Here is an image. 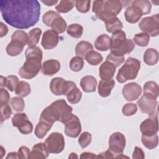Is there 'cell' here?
<instances>
[{"instance_id": "obj_11", "label": "cell", "mask_w": 159, "mask_h": 159, "mask_svg": "<svg viewBox=\"0 0 159 159\" xmlns=\"http://www.w3.org/2000/svg\"><path fill=\"white\" fill-rule=\"evenodd\" d=\"M140 130L142 135L156 134L158 130V116L154 113L144 120L140 125Z\"/></svg>"}, {"instance_id": "obj_49", "label": "cell", "mask_w": 159, "mask_h": 159, "mask_svg": "<svg viewBox=\"0 0 159 159\" xmlns=\"http://www.w3.org/2000/svg\"><path fill=\"white\" fill-rule=\"evenodd\" d=\"M124 57H120L115 55L111 53H110L106 57V61H108L112 63L116 67L119 66L120 65H122L124 61Z\"/></svg>"}, {"instance_id": "obj_7", "label": "cell", "mask_w": 159, "mask_h": 159, "mask_svg": "<svg viewBox=\"0 0 159 159\" xmlns=\"http://www.w3.org/2000/svg\"><path fill=\"white\" fill-rule=\"evenodd\" d=\"M44 145L49 153H59L65 148L63 135L58 132H52L45 139Z\"/></svg>"}, {"instance_id": "obj_22", "label": "cell", "mask_w": 159, "mask_h": 159, "mask_svg": "<svg viewBox=\"0 0 159 159\" xmlns=\"http://www.w3.org/2000/svg\"><path fill=\"white\" fill-rule=\"evenodd\" d=\"M135 48V44L132 40L126 39L125 42L116 49L111 51V53L117 56L122 57L127 53H130Z\"/></svg>"}, {"instance_id": "obj_34", "label": "cell", "mask_w": 159, "mask_h": 159, "mask_svg": "<svg viewBox=\"0 0 159 159\" xmlns=\"http://www.w3.org/2000/svg\"><path fill=\"white\" fill-rule=\"evenodd\" d=\"M66 96L68 102L71 104H75L80 101L82 98V93L77 88V86H75L72 89H71L68 92Z\"/></svg>"}, {"instance_id": "obj_27", "label": "cell", "mask_w": 159, "mask_h": 159, "mask_svg": "<svg viewBox=\"0 0 159 159\" xmlns=\"http://www.w3.org/2000/svg\"><path fill=\"white\" fill-rule=\"evenodd\" d=\"M93 50V45L87 41H81L78 42L75 47V53L77 56L85 58L86 55L90 51Z\"/></svg>"}, {"instance_id": "obj_12", "label": "cell", "mask_w": 159, "mask_h": 159, "mask_svg": "<svg viewBox=\"0 0 159 159\" xmlns=\"http://www.w3.org/2000/svg\"><path fill=\"white\" fill-rule=\"evenodd\" d=\"M65 124V134L70 137H77L81 131V125L79 118L75 114L64 124Z\"/></svg>"}, {"instance_id": "obj_29", "label": "cell", "mask_w": 159, "mask_h": 159, "mask_svg": "<svg viewBox=\"0 0 159 159\" xmlns=\"http://www.w3.org/2000/svg\"><path fill=\"white\" fill-rule=\"evenodd\" d=\"M143 58L144 62L147 65H155L158 61V53L157 50L150 48L145 50Z\"/></svg>"}, {"instance_id": "obj_23", "label": "cell", "mask_w": 159, "mask_h": 159, "mask_svg": "<svg viewBox=\"0 0 159 159\" xmlns=\"http://www.w3.org/2000/svg\"><path fill=\"white\" fill-rule=\"evenodd\" d=\"M159 94V88L157 83L153 81H149L143 86V95L148 98L157 99Z\"/></svg>"}, {"instance_id": "obj_43", "label": "cell", "mask_w": 159, "mask_h": 159, "mask_svg": "<svg viewBox=\"0 0 159 159\" xmlns=\"http://www.w3.org/2000/svg\"><path fill=\"white\" fill-rule=\"evenodd\" d=\"M59 16H60V15L58 12L53 11H48L43 15L42 20L45 25L50 27L52 22Z\"/></svg>"}, {"instance_id": "obj_26", "label": "cell", "mask_w": 159, "mask_h": 159, "mask_svg": "<svg viewBox=\"0 0 159 159\" xmlns=\"http://www.w3.org/2000/svg\"><path fill=\"white\" fill-rule=\"evenodd\" d=\"M111 39V43L110 47V50L112 51L118 48L120 45H121L126 40V34L125 33L120 30H118L112 34Z\"/></svg>"}, {"instance_id": "obj_55", "label": "cell", "mask_w": 159, "mask_h": 159, "mask_svg": "<svg viewBox=\"0 0 159 159\" xmlns=\"http://www.w3.org/2000/svg\"><path fill=\"white\" fill-rule=\"evenodd\" d=\"M98 157L91 152H83L80 155V158H98Z\"/></svg>"}, {"instance_id": "obj_13", "label": "cell", "mask_w": 159, "mask_h": 159, "mask_svg": "<svg viewBox=\"0 0 159 159\" xmlns=\"http://www.w3.org/2000/svg\"><path fill=\"white\" fill-rule=\"evenodd\" d=\"M141 86L134 82L125 84L122 89L123 96L128 101H132L138 99L141 95Z\"/></svg>"}, {"instance_id": "obj_51", "label": "cell", "mask_w": 159, "mask_h": 159, "mask_svg": "<svg viewBox=\"0 0 159 159\" xmlns=\"http://www.w3.org/2000/svg\"><path fill=\"white\" fill-rule=\"evenodd\" d=\"M10 99V96L8 91L1 88L0 89V106L7 104Z\"/></svg>"}, {"instance_id": "obj_57", "label": "cell", "mask_w": 159, "mask_h": 159, "mask_svg": "<svg viewBox=\"0 0 159 159\" xmlns=\"http://www.w3.org/2000/svg\"><path fill=\"white\" fill-rule=\"evenodd\" d=\"M58 1H42V2L48 6H52L57 4Z\"/></svg>"}, {"instance_id": "obj_20", "label": "cell", "mask_w": 159, "mask_h": 159, "mask_svg": "<svg viewBox=\"0 0 159 159\" xmlns=\"http://www.w3.org/2000/svg\"><path fill=\"white\" fill-rule=\"evenodd\" d=\"M114 85L115 81L112 79L109 80H101L98 84V93L99 96L103 98L109 96Z\"/></svg>"}, {"instance_id": "obj_1", "label": "cell", "mask_w": 159, "mask_h": 159, "mask_svg": "<svg viewBox=\"0 0 159 159\" xmlns=\"http://www.w3.org/2000/svg\"><path fill=\"white\" fill-rule=\"evenodd\" d=\"M0 10L3 19L8 24L25 29L39 21L40 5L37 0H1Z\"/></svg>"}, {"instance_id": "obj_46", "label": "cell", "mask_w": 159, "mask_h": 159, "mask_svg": "<svg viewBox=\"0 0 159 159\" xmlns=\"http://www.w3.org/2000/svg\"><path fill=\"white\" fill-rule=\"evenodd\" d=\"M90 3H91L90 0L89 1V0H85V1L78 0V1H75L76 8L78 10V11H79L81 13L88 12L89 11Z\"/></svg>"}, {"instance_id": "obj_32", "label": "cell", "mask_w": 159, "mask_h": 159, "mask_svg": "<svg viewBox=\"0 0 159 159\" xmlns=\"http://www.w3.org/2000/svg\"><path fill=\"white\" fill-rule=\"evenodd\" d=\"M41 34L42 30L38 27L32 29L29 32V42L27 43L29 47H35L39 43Z\"/></svg>"}, {"instance_id": "obj_40", "label": "cell", "mask_w": 159, "mask_h": 159, "mask_svg": "<svg viewBox=\"0 0 159 159\" xmlns=\"http://www.w3.org/2000/svg\"><path fill=\"white\" fill-rule=\"evenodd\" d=\"M134 41L140 47H146L150 42V35L145 32L137 34L134 37Z\"/></svg>"}, {"instance_id": "obj_6", "label": "cell", "mask_w": 159, "mask_h": 159, "mask_svg": "<svg viewBox=\"0 0 159 159\" xmlns=\"http://www.w3.org/2000/svg\"><path fill=\"white\" fill-rule=\"evenodd\" d=\"M125 143V137L120 132H114L109 137V150L113 153L115 158H128L122 154Z\"/></svg>"}, {"instance_id": "obj_18", "label": "cell", "mask_w": 159, "mask_h": 159, "mask_svg": "<svg viewBox=\"0 0 159 159\" xmlns=\"http://www.w3.org/2000/svg\"><path fill=\"white\" fill-rule=\"evenodd\" d=\"M142 16L143 14L142 12L137 7L133 5L128 7L124 12V16L126 21L131 24L137 22Z\"/></svg>"}, {"instance_id": "obj_52", "label": "cell", "mask_w": 159, "mask_h": 159, "mask_svg": "<svg viewBox=\"0 0 159 159\" xmlns=\"http://www.w3.org/2000/svg\"><path fill=\"white\" fill-rule=\"evenodd\" d=\"M30 153V151L28 147L25 146H22L19 148L17 155L19 158H29Z\"/></svg>"}, {"instance_id": "obj_45", "label": "cell", "mask_w": 159, "mask_h": 159, "mask_svg": "<svg viewBox=\"0 0 159 159\" xmlns=\"http://www.w3.org/2000/svg\"><path fill=\"white\" fill-rule=\"evenodd\" d=\"M91 134L88 132H84L80 135L78 139V143L82 148H84L91 143Z\"/></svg>"}, {"instance_id": "obj_42", "label": "cell", "mask_w": 159, "mask_h": 159, "mask_svg": "<svg viewBox=\"0 0 159 159\" xmlns=\"http://www.w3.org/2000/svg\"><path fill=\"white\" fill-rule=\"evenodd\" d=\"M84 66L83 59L78 56L73 57L70 62V67L73 71H79L82 70Z\"/></svg>"}, {"instance_id": "obj_2", "label": "cell", "mask_w": 159, "mask_h": 159, "mask_svg": "<svg viewBox=\"0 0 159 159\" xmlns=\"http://www.w3.org/2000/svg\"><path fill=\"white\" fill-rule=\"evenodd\" d=\"M72 111L73 108L68 105L65 100L58 99L43 110L39 120L52 124L56 121L65 124L73 115Z\"/></svg>"}, {"instance_id": "obj_41", "label": "cell", "mask_w": 159, "mask_h": 159, "mask_svg": "<svg viewBox=\"0 0 159 159\" xmlns=\"http://www.w3.org/2000/svg\"><path fill=\"white\" fill-rule=\"evenodd\" d=\"M10 104L13 109L17 112L23 111L25 107L24 101L20 96L12 98L10 101Z\"/></svg>"}, {"instance_id": "obj_38", "label": "cell", "mask_w": 159, "mask_h": 159, "mask_svg": "<svg viewBox=\"0 0 159 159\" xmlns=\"http://www.w3.org/2000/svg\"><path fill=\"white\" fill-rule=\"evenodd\" d=\"M67 34L72 37L74 38H80L83 35V28L78 24H70L66 30Z\"/></svg>"}, {"instance_id": "obj_24", "label": "cell", "mask_w": 159, "mask_h": 159, "mask_svg": "<svg viewBox=\"0 0 159 159\" xmlns=\"http://www.w3.org/2000/svg\"><path fill=\"white\" fill-rule=\"evenodd\" d=\"M111 43V37L107 34H102L97 37L94 42L95 48L99 51H107L110 48Z\"/></svg>"}, {"instance_id": "obj_44", "label": "cell", "mask_w": 159, "mask_h": 159, "mask_svg": "<svg viewBox=\"0 0 159 159\" xmlns=\"http://www.w3.org/2000/svg\"><path fill=\"white\" fill-rule=\"evenodd\" d=\"M11 40L19 41L24 45H25L28 43L29 36L28 34L23 30H16L12 34L11 36Z\"/></svg>"}, {"instance_id": "obj_10", "label": "cell", "mask_w": 159, "mask_h": 159, "mask_svg": "<svg viewBox=\"0 0 159 159\" xmlns=\"http://www.w3.org/2000/svg\"><path fill=\"white\" fill-rule=\"evenodd\" d=\"M12 125L17 127L19 131L22 134H29L33 130V125L25 113L16 114L12 118Z\"/></svg>"}, {"instance_id": "obj_56", "label": "cell", "mask_w": 159, "mask_h": 159, "mask_svg": "<svg viewBox=\"0 0 159 159\" xmlns=\"http://www.w3.org/2000/svg\"><path fill=\"white\" fill-rule=\"evenodd\" d=\"M1 37L5 36L8 32V28L3 22H1Z\"/></svg>"}, {"instance_id": "obj_47", "label": "cell", "mask_w": 159, "mask_h": 159, "mask_svg": "<svg viewBox=\"0 0 159 159\" xmlns=\"http://www.w3.org/2000/svg\"><path fill=\"white\" fill-rule=\"evenodd\" d=\"M137 111V106L134 103H127L122 109L123 114L125 116H130L136 113Z\"/></svg>"}, {"instance_id": "obj_58", "label": "cell", "mask_w": 159, "mask_h": 159, "mask_svg": "<svg viewBox=\"0 0 159 159\" xmlns=\"http://www.w3.org/2000/svg\"><path fill=\"white\" fill-rule=\"evenodd\" d=\"M6 83H7V78L1 76V79H0V86L1 87H6Z\"/></svg>"}, {"instance_id": "obj_4", "label": "cell", "mask_w": 159, "mask_h": 159, "mask_svg": "<svg viewBox=\"0 0 159 159\" xmlns=\"http://www.w3.org/2000/svg\"><path fill=\"white\" fill-rule=\"evenodd\" d=\"M122 8V2L118 0L94 1L93 4V12L103 22L112 17H116Z\"/></svg>"}, {"instance_id": "obj_37", "label": "cell", "mask_w": 159, "mask_h": 159, "mask_svg": "<svg viewBox=\"0 0 159 159\" xmlns=\"http://www.w3.org/2000/svg\"><path fill=\"white\" fill-rule=\"evenodd\" d=\"M30 91L29 84L25 81H20L16 87L15 93L20 97H26L30 93Z\"/></svg>"}, {"instance_id": "obj_9", "label": "cell", "mask_w": 159, "mask_h": 159, "mask_svg": "<svg viewBox=\"0 0 159 159\" xmlns=\"http://www.w3.org/2000/svg\"><path fill=\"white\" fill-rule=\"evenodd\" d=\"M76 86V84L71 81H65L60 77H56L52 80L50 83L51 92L57 96L66 95L68 92L73 88Z\"/></svg>"}, {"instance_id": "obj_3", "label": "cell", "mask_w": 159, "mask_h": 159, "mask_svg": "<svg viewBox=\"0 0 159 159\" xmlns=\"http://www.w3.org/2000/svg\"><path fill=\"white\" fill-rule=\"evenodd\" d=\"M42 51L38 47H28L26 49V60L19 70V75L21 78L30 80L39 73L42 67Z\"/></svg>"}, {"instance_id": "obj_8", "label": "cell", "mask_w": 159, "mask_h": 159, "mask_svg": "<svg viewBox=\"0 0 159 159\" xmlns=\"http://www.w3.org/2000/svg\"><path fill=\"white\" fill-rule=\"evenodd\" d=\"M139 27L143 32L152 37H156L159 34V14L145 17L140 20Z\"/></svg>"}, {"instance_id": "obj_59", "label": "cell", "mask_w": 159, "mask_h": 159, "mask_svg": "<svg viewBox=\"0 0 159 159\" xmlns=\"http://www.w3.org/2000/svg\"><path fill=\"white\" fill-rule=\"evenodd\" d=\"M6 158L7 159H8V158H19L17 153H16V152L9 153L7 156L6 157Z\"/></svg>"}, {"instance_id": "obj_33", "label": "cell", "mask_w": 159, "mask_h": 159, "mask_svg": "<svg viewBox=\"0 0 159 159\" xmlns=\"http://www.w3.org/2000/svg\"><path fill=\"white\" fill-rule=\"evenodd\" d=\"M50 27H52V30L57 34H62L65 31L67 24L62 17L59 16L52 22Z\"/></svg>"}, {"instance_id": "obj_35", "label": "cell", "mask_w": 159, "mask_h": 159, "mask_svg": "<svg viewBox=\"0 0 159 159\" xmlns=\"http://www.w3.org/2000/svg\"><path fill=\"white\" fill-rule=\"evenodd\" d=\"M132 5L137 7L142 12L143 15L149 14L151 11L152 4L147 0H136L132 2Z\"/></svg>"}, {"instance_id": "obj_21", "label": "cell", "mask_w": 159, "mask_h": 159, "mask_svg": "<svg viewBox=\"0 0 159 159\" xmlns=\"http://www.w3.org/2000/svg\"><path fill=\"white\" fill-rule=\"evenodd\" d=\"M48 154L49 153L47 150L44 143L40 142L33 146L29 158L44 159L48 157Z\"/></svg>"}, {"instance_id": "obj_39", "label": "cell", "mask_w": 159, "mask_h": 159, "mask_svg": "<svg viewBox=\"0 0 159 159\" xmlns=\"http://www.w3.org/2000/svg\"><path fill=\"white\" fill-rule=\"evenodd\" d=\"M75 1H60L59 4L56 6L55 9L60 13H66L70 11L75 6Z\"/></svg>"}, {"instance_id": "obj_54", "label": "cell", "mask_w": 159, "mask_h": 159, "mask_svg": "<svg viewBox=\"0 0 159 159\" xmlns=\"http://www.w3.org/2000/svg\"><path fill=\"white\" fill-rule=\"evenodd\" d=\"M98 158H115L113 153L108 149L107 150L99 153L98 155Z\"/></svg>"}, {"instance_id": "obj_16", "label": "cell", "mask_w": 159, "mask_h": 159, "mask_svg": "<svg viewBox=\"0 0 159 159\" xmlns=\"http://www.w3.org/2000/svg\"><path fill=\"white\" fill-rule=\"evenodd\" d=\"M116 70V67L112 63L106 60L99 68V77L102 80H111L115 74Z\"/></svg>"}, {"instance_id": "obj_28", "label": "cell", "mask_w": 159, "mask_h": 159, "mask_svg": "<svg viewBox=\"0 0 159 159\" xmlns=\"http://www.w3.org/2000/svg\"><path fill=\"white\" fill-rule=\"evenodd\" d=\"M106 30L109 33H114L118 30H120L123 25L120 19L117 17H112L109 18L104 22Z\"/></svg>"}, {"instance_id": "obj_31", "label": "cell", "mask_w": 159, "mask_h": 159, "mask_svg": "<svg viewBox=\"0 0 159 159\" xmlns=\"http://www.w3.org/2000/svg\"><path fill=\"white\" fill-rule=\"evenodd\" d=\"M141 140L143 145L150 150L156 148L158 143V137L157 134L153 135H142Z\"/></svg>"}, {"instance_id": "obj_48", "label": "cell", "mask_w": 159, "mask_h": 159, "mask_svg": "<svg viewBox=\"0 0 159 159\" xmlns=\"http://www.w3.org/2000/svg\"><path fill=\"white\" fill-rule=\"evenodd\" d=\"M6 78H7V83H6L7 88L11 92L15 91L17 84L19 83L18 78L14 75H9L7 76Z\"/></svg>"}, {"instance_id": "obj_5", "label": "cell", "mask_w": 159, "mask_h": 159, "mask_svg": "<svg viewBox=\"0 0 159 159\" xmlns=\"http://www.w3.org/2000/svg\"><path fill=\"white\" fill-rule=\"evenodd\" d=\"M140 61L135 58L129 57L124 65L119 70L116 79L120 83H124L128 80H134L140 70Z\"/></svg>"}, {"instance_id": "obj_14", "label": "cell", "mask_w": 159, "mask_h": 159, "mask_svg": "<svg viewBox=\"0 0 159 159\" xmlns=\"http://www.w3.org/2000/svg\"><path fill=\"white\" fill-rule=\"evenodd\" d=\"M140 111L149 116L155 113L157 101L156 99H152L143 95L137 102Z\"/></svg>"}, {"instance_id": "obj_60", "label": "cell", "mask_w": 159, "mask_h": 159, "mask_svg": "<svg viewBox=\"0 0 159 159\" xmlns=\"http://www.w3.org/2000/svg\"><path fill=\"white\" fill-rule=\"evenodd\" d=\"M78 158V156L76 155V154L75 153H71L70 155V156H69V158Z\"/></svg>"}, {"instance_id": "obj_61", "label": "cell", "mask_w": 159, "mask_h": 159, "mask_svg": "<svg viewBox=\"0 0 159 159\" xmlns=\"http://www.w3.org/2000/svg\"><path fill=\"white\" fill-rule=\"evenodd\" d=\"M5 152H6V151L4 150V148H3V147H2V146H1V158H2V157H3V155H4V154L5 153Z\"/></svg>"}, {"instance_id": "obj_15", "label": "cell", "mask_w": 159, "mask_h": 159, "mask_svg": "<svg viewBox=\"0 0 159 159\" xmlns=\"http://www.w3.org/2000/svg\"><path fill=\"white\" fill-rule=\"evenodd\" d=\"M59 36L53 30H47L43 33L42 39V45L46 50L54 48L58 45Z\"/></svg>"}, {"instance_id": "obj_25", "label": "cell", "mask_w": 159, "mask_h": 159, "mask_svg": "<svg viewBox=\"0 0 159 159\" xmlns=\"http://www.w3.org/2000/svg\"><path fill=\"white\" fill-rule=\"evenodd\" d=\"M24 45L19 41L11 40L6 47L7 53L11 57H14L19 55L24 50Z\"/></svg>"}, {"instance_id": "obj_53", "label": "cell", "mask_w": 159, "mask_h": 159, "mask_svg": "<svg viewBox=\"0 0 159 159\" xmlns=\"http://www.w3.org/2000/svg\"><path fill=\"white\" fill-rule=\"evenodd\" d=\"M132 158L135 159H143L145 158V153L143 150L140 147L136 146L132 154Z\"/></svg>"}, {"instance_id": "obj_30", "label": "cell", "mask_w": 159, "mask_h": 159, "mask_svg": "<svg viewBox=\"0 0 159 159\" xmlns=\"http://www.w3.org/2000/svg\"><path fill=\"white\" fill-rule=\"evenodd\" d=\"M53 124L43 120H39L35 129V135L39 139H43L50 130Z\"/></svg>"}, {"instance_id": "obj_36", "label": "cell", "mask_w": 159, "mask_h": 159, "mask_svg": "<svg viewBox=\"0 0 159 159\" xmlns=\"http://www.w3.org/2000/svg\"><path fill=\"white\" fill-rule=\"evenodd\" d=\"M84 58L89 65L93 66L99 65L103 60L102 56L99 53L94 50L88 53Z\"/></svg>"}, {"instance_id": "obj_17", "label": "cell", "mask_w": 159, "mask_h": 159, "mask_svg": "<svg viewBox=\"0 0 159 159\" xmlns=\"http://www.w3.org/2000/svg\"><path fill=\"white\" fill-rule=\"evenodd\" d=\"M60 69V62L54 59L47 60L42 64V72L47 76H52L56 74Z\"/></svg>"}, {"instance_id": "obj_50", "label": "cell", "mask_w": 159, "mask_h": 159, "mask_svg": "<svg viewBox=\"0 0 159 159\" xmlns=\"http://www.w3.org/2000/svg\"><path fill=\"white\" fill-rule=\"evenodd\" d=\"M12 114V110L9 104L1 106V122L8 119Z\"/></svg>"}, {"instance_id": "obj_19", "label": "cell", "mask_w": 159, "mask_h": 159, "mask_svg": "<svg viewBox=\"0 0 159 159\" xmlns=\"http://www.w3.org/2000/svg\"><path fill=\"white\" fill-rule=\"evenodd\" d=\"M80 86L84 92L92 93L96 91L97 80L93 76L87 75L81 79Z\"/></svg>"}]
</instances>
